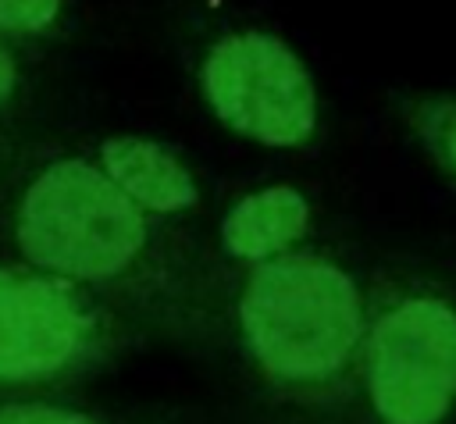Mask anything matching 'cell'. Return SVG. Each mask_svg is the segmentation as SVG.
I'll return each instance as SVG.
<instances>
[{
	"label": "cell",
	"instance_id": "10",
	"mask_svg": "<svg viewBox=\"0 0 456 424\" xmlns=\"http://www.w3.org/2000/svg\"><path fill=\"white\" fill-rule=\"evenodd\" d=\"M64 0H0V36L36 39L61 25Z\"/></svg>",
	"mask_w": 456,
	"mask_h": 424
},
{
	"label": "cell",
	"instance_id": "2",
	"mask_svg": "<svg viewBox=\"0 0 456 424\" xmlns=\"http://www.w3.org/2000/svg\"><path fill=\"white\" fill-rule=\"evenodd\" d=\"M235 331L267 392L328 410L360 381L367 292L335 257L292 249L246 271L235 292Z\"/></svg>",
	"mask_w": 456,
	"mask_h": 424
},
{
	"label": "cell",
	"instance_id": "3",
	"mask_svg": "<svg viewBox=\"0 0 456 424\" xmlns=\"http://www.w3.org/2000/svg\"><path fill=\"white\" fill-rule=\"evenodd\" d=\"M374 424H445L456 406V299L417 274L367 292L360 381Z\"/></svg>",
	"mask_w": 456,
	"mask_h": 424
},
{
	"label": "cell",
	"instance_id": "6",
	"mask_svg": "<svg viewBox=\"0 0 456 424\" xmlns=\"http://www.w3.org/2000/svg\"><path fill=\"white\" fill-rule=\"evenodd\" d=\"M96 167L146 214L175 217L200 203V185L189 164L157 139L146 135H107L96 153Z\"/></svg>",
	"mask_w": 456,
	"mask_h": 424
},
{
	"label": "cell",
	"instance_id": "4",
	"mask_svg": "<svg viewBox=\"0 0 456 424\" xmlns=\"http://www.w3.org/2000/svg\"><path fill=\"white\" fill-rule=\"evenodd\" d=\"M132 342V324L93 292L0 264V392H50L103 371Z\"/></svg>",
	"mask_w": 456,
	"mask_h": 424
},
{
	"label": "cell",
	"instance_id": "8",
	"mask_svg": "<svg viewBox=\"0 0 456 424\" xmlns=\"http://www.w3.org/2000/svg\"><path fill=\"white\" fill-rule=\"evenodd\" d=\"M399 110L424 153L456 182V96L424 93L403 100Z\"/></svg>",
	"mask_w": 456,
	"mask_h": 424
},
{
	"label": "cell",
	"instance_id": "7",
	"mask_svg": "<svg viewBox=\"0 0 456 424\" xmlns=\"http://www.w3.org/2000/svg\"><path fill=\"white\" fill-rule=\"evenodd\" d=\"M310 228V200L296 185H267L235 200L221 217V246L239 264H267L299 249Z\"/></svg>",
	"mask_w": 456,
	"mask_h": 424
},
{
	"label": "cell",
	"instance_id": "12",
	"mask_svg": "<svg viewBox=\"0 0 456 424\" xmlns=\"http://www.w3.org/2000/svg\"><path fill=\"white\" fill-rule=\"evenodd\" d=\"M7 171H11V146L7 139H0V182L7 178Z\"/></svg>",
	"mask_w": 456,
	"mask_h": 424
},
{
	"label": "cell",
	"instance_id": "5",
	"mask_svg": "<svg viewBox=\"0 0 456 424\" xmlns=\"http://www.w3.org/2000/svg\"><path fill=\"white\" fill-rule=\"evenodd\" d=\"M200 89L214 118L260 146H303L317 132V89L306 64L271 32H228L200 64Z\"/></svg>",
	"mask_w": 456,
	"mask_h": 424
},
{
	"label": "cell",
	"instance_id": "1",
	"mask_svg": "<svg viewBox=\"0 0 456 424\" xmlns=\"http://www.w3.org/2000/svg\"><path fill=\"white\" fill-rule=\"evenodd\" d=\"M7 235L21 264L93 292L125 321L175 335L207 324V278L189 242L135 207L93 157L36 160L14 185Z\"/></svg>",
	"mask_w": 456,
	"mask_h": 424
},
{
	"label": "cell",
	"instance_id": "9",
	"mask_svg": "<svg viewBox=\"0 0 456 424\" xmlns=\"http://www.w3.org/2000/svg\"><path fill=\"white\" fill-rule=\"evenodd\" d=\"M0 424H128V420L53 399L46 392H0Z\"/></svg>",
	"mask_w": 456,
	"mask_h": 424
},
{
	"label": "cell",
	"instance_id": "11",
	"mask_svg": "<svg viewBox=\"0 0 456 424\" xmlns=\"http://www.w3.org/2000/svg\"><path fill=\"white\" fill-rule=\"evenodd\" d=\"M25 96V68L7 36H0V118H7Z\"/></svg>",
	"mask_w": 456,
	"mask_h": 424
}]
</instances>
